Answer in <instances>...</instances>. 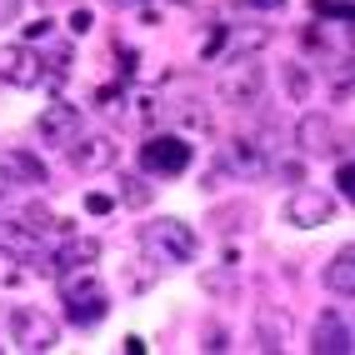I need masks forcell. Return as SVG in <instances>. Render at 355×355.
<instances>
[{"instance_id":"obj_1","label":"cell","mask_w":355,"mask_h":355,"mask_svg":"<svg viewBox=\"0 0 355 355\" xmlns=\"http://www.w3.org/2000/svg\"><path fill=\"white\" fill-rule=\"evenodd\" d=\"M60 300H65V320L70 325H101L110 315V295L101 286L96 266L90 270H60Z\"/></svg>"},{"instance_id":"obj_2","label":"cell","mask_w":355,"mask_h":355,"mask_svg":"<svg viewBox=\"0 0 355 355\" xmlns=\"http://www.w3.org/2000/svg\"><path fill=\"white\" fill-rule=\"evenodd\" d=\"M140 250H146L160 270H171V266H191L200 241H196V230L175 220V216H165V220H150V225H140Z\"/></svg>"},{"instance_id":"obj_3","label":"cell","mask_w":355,"mask_h":355,"mask_svg":"<svg viewBox=\"0 0 355 355\" xmlns=\"http://www.w3.org/2000/svg\"><path fill=\"white\" fill-rule=\"evenodd\" d=\"M140 171L146 175H185L191 171V146H185V135H175V130L150 135L146 146H140Z\"/></svg>"},{"instance_id":"obj_4","label":"cell","mask_w":355,"mask_h":355,"mask_svg":"<svg viewBox=\"0 0 355 355\" xmlns=\"http://www.w3.org/2000/svg\"><path fill=\"white\" fill-rule=\"evenodd\" d=\"M10 336H15V345L20 350H55V340H60V325L45 315V311H35V305H15L10 311Z\"/></svg>"},{"instance_id":"obj_5","label":"cell","mask_w":355,"mask_h":355,"mask_svg":"<svg viewBox=\"0 0 355 355\" xmlns=\"http://www.w3.org/2000/svg\"><path fill=\"white\" fill-rule=\"evenodd\" d=\"M330 216H336V196H325V191L295 185V191L286 196V220H291L295 230H315V225H325Z\"/></svg>"},{"instance_id":"obj_6","label":"cell","mask_w":355,"mask_h":355,"mask_svg":"<svg viewBox=\"0 0 355 355\" xmlns=\"http://www.w3.org/2000/svg\"><path fill=\"white\" fill-rule=\"evenodd\" d=\"M260 85H266V70H260V60H225V76H220V101L230 105H250L260 96Z\"/></svg>"},{"instance_id":"obj_7","label":"cell","mask_w":355,"mask_h":355,"mask_svg":"<svg viewBox=\"0 0 355 355\" xmlns=\"http://www.w3.org/2000/svg\"><path fill=\"white\" fill-rule=\"evenodd\" d=\"M35 130H40V140H45V146H60V150H65V146H76V140H80L85 121H80V110H76V105L55 101V105H45V110H40Z\"/></svg>"},{"instance_id":"obj_8","label":"cell","mask_w":355,"mask_h":355,"mask_svg":"<svg viewBox=\"0 0 355 355\" xmlns=\"http://www.w3.org/2000/svg\"><path fill=\"white\" fill-rule=\"evenodd\" d=\"M0 76H6L10 85H20V90H35L45 80V60H40V51L31 40L6 45V55H0Z\"/></svg>"},{"instance_id":"obj_9","label":"cell","mask_w":355,"mask_h":355,"mask_svg":"<svg viewBox=\"0 0 355 355\" xmlns=\"http://www.w3.org/2000/svg\"><path fill=\"white\" fill-rule=\"evenodd\" d=\"M65 150H70V165H76L80 175H101V171L115 165V155H121V146H115L110 135H85V140H76V146H65Z\"/></svg>"},{"instance_id":"obj_10","label":"cell","mask_w":355,"mask_h":355,"mask_svg":"<svg viewBox=\"0 0 355 355\" xmlns=\"http://www.w3.org/2000/svg\"><path fill=\"white\" fill-rule=\"evenodd\" d=\"M295 146L311 160H325V155H340V135H336V125H330L325 115H305L295 125Z\"/></svg>"},{"instance_id":"obj_11","label":"cell","mask_w":355,"mask_h":355,"mask_svg":"<svg viewBox=\"0 0 355 355\" xmlns=\"http://www.w3.org/2000/svg\"><path fill=\"white\" fill-rule=\"evenodd\" d=\"M270 165V146H260V135H235L230 146H225V171L230 175H260Z\"/></svg>"},{"instance_id":"obj_12","label":"cell","mask_w":355,"mask_h":355,"mask_svg":"<svg viewBox=\"0 0 355 355\" xmlns=\"http://www.w3.org/2000/svg\"><path fill=\"white\" fill-rule=\"evenodd\" d=\"M101 260V241L96 235H65L60 250L51 255V270H90Z\"/></svg>"},{"instance_id":"obj_13","label":"cell","mask_w":355,"mask_h":355,"mask_svg":"<svg viewBox=\"0 0 355 355\" xmlns=\"http://www.w3.org/2000/svg\"><path fill=\"white\" fill-rule=\"evenodd\" d=\"M350 345H355L350 320H345L340 311H325V315L315 320V350H320V355H350Z\"/></svg>"},{"instance_id":"obj_14","label":"cell","mask_w":355,"mask_h":355,"mask_svg":"<svg viewBox=\"0 0 355 355\" xmlns=\"http://www.w3.org/2000/svg\"><path fill=\"white\" fill-rule=\"evenodd\" d=\"M0 175H6V185H45V160H35L31 150H6Z\"/></svg>"},{"instance_id":"obj_15","label":"cell","mask_w":355,"mask_h":355,"mask_svg":"<svg viewBox=\"0 0 355 355\" xmlns=\"http://www.w3.org/2000/svg\"><path fill=\"white\" fill-rule=\"evenodd\" d=\"M325 286L336 291V295H350V291H355V250H350V245H340L336 260L325 266Z\"/></svg>"},{"instance_id":"obj_16","label":"cell","mask_w":355,"mask_h":355,"mask_svg":"<svg viewBox=\"0 0 355 355\" xmlns=\"http://www.w3.org/2000/svg\"><path fill=\"white\" fill-rule=\"evenodd\" d=\"M291 336V315L260 311V350H280V340Z\"/></svg>"},{"instance_id":"obj_17","label":"cell","mask_w":355,"mask_h":355,"mask_svg":"<svg viewBox=\"0 0 355 355\" xmlns=\"http://www.w3.org/2000/svg\"><path fill=\"white\" fill-rule=\"evenodd\" d=\"M311 10L340 20V26H350V20H355V6H350V0H311Z\"/></svg>"},{"instance_id":"obj_18","label":"cell","mask_w":355,"mask_h":355,"mask_svg":"<svg viewBox=\"0 0 355 355\" xmlns=\"http://www.w3.org/2000/svg\"><path fill=\"white\" fill-rule=\"evenodd\" d=\"M286 85H291L295 101H311V70L305 65H286Z\"/></svg>"},{"instance_id":"obj_19","label":"cell","mask_w":355,"mask_h":355,"mask_svg":"<svg viewBox=\"0 0 355 355\" xmlns=\"http://www.w3.org/2000/svg\"><path fill=\"white\" fill-rule=\"evenodd\" d=\"M175 115H180L185 125H196V130H210V115H205V110H196V101H180V105H175Z\"/></svg>"},{"instance_id":"obj_20","label":"cell","mask_w":355,"mask_h":355,"mask_svg":"<svg viewBox=\"0 0 355 355\" xmlns=\"http://www.w3.org/2000/svg\"><path fill=\"white\" fill-rule=\"evenodd\" d=\"M121 200H125V205H146V200H150V185L140 180V175H130L125 191H121Z\"/></svg>"},{"instance_id":"obj_21","label":"cell","mask_w":355,"mask_h":355,"mask_svg":"<svg viewBox=\"0 0 355 355\" xmlns=\"http://www.w3.org/2000/svg\"><path fill=\"white\" fill-rule=\"evenodd\" d=\"M90 26H96V15H90V10H76V15H70V31H76V35H85Z\"/></svg>"},{"instance_id":"obj_22","label":"cell","mask_w":355,"mask_h":355,"mask_svg":"<svg viewBox=\"0 0 355 355\" xmlns=\"http://www.w3.org/2000/svg\"><path fill=\"white\" fill-rule=\"evenodd\" d=\"M115 200L110 196H85V210H90V216H105V210H110Z\"/></svg>"},{"instance_id":"obj_23","label":"cell","mask_w":355,"mask_h":355,"mask_svg":"<svg viewBox=\"0 0 355 355\" xmlns=\"http://www.w3.org/2000/svg\"><path fill=\"white\" fill-rule=\"evenodd\" d=\"M235 6H245V10H280L286 0H235Z\"/></svg>"},{"instance_id":"obj_24","label":"cell","mask_w":355,"mask_h":355,"mask_svg":"<svg viewBox=\"0 0 355 355\" xmlns=\"http://www.w3.org/2000/svg\"><path fill=\"white\" fill-rule=\"evenodd\" d=\"M336 185H340V196H350V191H355V175H350V165H340V171H336Z\"/></svg>"},{"instance_id":"obj_25","label":"cell","mask_w":355,"mask_h":355,"mask_svg":"<svg viewBox=\"0 0 355 355\" xmlns=\"http://www.w3.org/2000/svg\"><path fill=\"white\" fill-rule=\"evenodd\" d=\"M15 15H20V0H0V26H10Z\"/></svg>"},{"instance_id":"obj_26","label":"cell","mask_w":355,"mask_h":355,"mask_svg":"<svg viewBox=\"0 0 355 355\" xmlns=\"http://www.w3.org/2000/svg\"><path fill=\"white\" fill-rule=\"evenodd\" d=\"M115 6H125V10H135V6H146V0H115Z\"/></svg>"},{"instance_id":"obj_27","label":"cell","mask_w":355,"mask_h":355,"mask_svg":"<svg viewBox=\"0 0 355 355\" xmlns=\"http://www.w3.org/2000/svg\"><path fill=\"white\" fill-rule=\"evenodd\" d=\"M0 200H6V175H0Z\"/></svg>"},{"instance_id":"obj_28","label":"cell","mask_w":355,"mask_h":355,"mask_svg":"<svg viewBox=\"0 0 355 355\" xmlns=\"http://www.w3.org/2000/svg\"><path fill=\"white\" fill-rule=\"evenodd\" d=\"M0 260H10V255H6V245H0Z\"/></svg>"}]
</instances>
